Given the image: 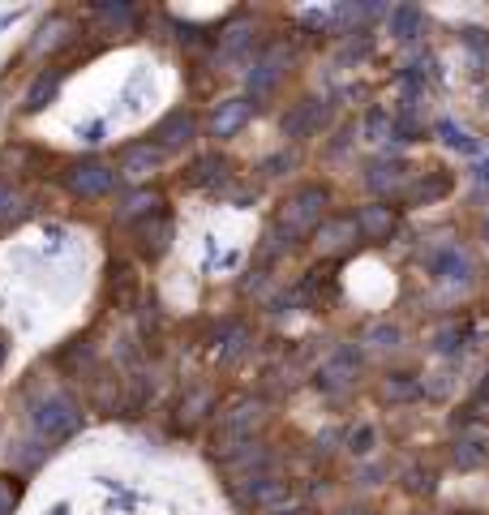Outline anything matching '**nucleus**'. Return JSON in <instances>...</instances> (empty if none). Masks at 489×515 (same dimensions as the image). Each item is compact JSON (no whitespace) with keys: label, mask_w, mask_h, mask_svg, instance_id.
<instances>
[{"label":"nucleus","mask_w":489,"mask_h":515,"mask_svg":"<svg viewBox=\"0 0 489 515\" xmlns=\"http://www.w3.org/2000/svg\"><path fill=\"white\" fill-rule=\"evenodd\" d=\"M30 421H35L39 439L60 442V439H69L77 425H82V413H77V404L65 391H52V395H44V399L30 408Z\"/></svg>","instance_id":"nucleus-1"},{"label":"nucleus","mask_w":489,"mask_h":515,"mask_svg":"<svg viewBox=\"0 0 489 515\" xmlns=\"http://www.w3.org/2000/svg\"><path fill=\"white\" fill-rule=\"evenodd\" d=\"M262 404L258 399H241V404H232L228 413L220 417V434H215V447L220 451H236L241 442H249V434L262 425Z\"/></svg>","instance_id":"nucleus-2"},{"label":"nucleus","mask_w":489,"mask_h":515,"mask_svg":"<svg viewBox=\"0 0 489 515\" xmlns=\"http://www.w3.org/2000/svg\"><path fill=\"white\" fill-rule=\"evenodd\" d=\"M357 374H361V348H357V343H343V348H335V352L322 361L314 382H318L322 391H343Z\"/></svg>","instance_id":"nucleus-3"},{"label":"nucleus","mask_w":489,"mask_h":515,"mask_svg":"<svg viewBox=\"0 0 489 515\" xmlns=\"http://www.w3.org/2000/svg\"><path fill=\"white\" fill-rule=\"evenodd\" d=\"M322 206H326V194H322L318 185H305L301 194L288 202V211H284V220L293 232H305V228H314V223H322Z\"/></svg>","instance_id":"nucleus-4"},{"label":"nucleus","mask_w":489,"mask_h":515,"mask_svg":"<svg viewBox=\"0 0 489 515\" xmlns=\"http://www.w3.org/2000/svg\"><path fill=\"white\" fill-rule=\"evenodd\" d=\"M65 185H69L77 197H103L116 185V172L103 168V164H77V168L65 176Z\"/></svg>","instance_id":"nucleus-5"},{"label":"nucleus","mask_w":489,"mask_h":515,"mask_svg":"<svg viewBox=\"0 0 489 515\" xmlns=\"http://www.w3.org/2000/svg\"><path fill=\"white\" fill-rule=\"evenodd\" d=\"M197 133V121L189 117V112H172V117H164L159 121V129H155V147L159 150H180L189 147Z\"/></svg>","instance_id":"nucleus-6"},{"label":"nucleus","mask_w":489,"mask_h":515,"mask_svg":"<svg viewBox=\"0 0 489 515\" xmlns=\"http://www.w3.org/2000/svg\"><path fill=\"white\" fill-rule=\"evenodd\" d=\"M288 60H293V56H288L284 48H270L267 56H262V60H258V65L249 69V95H253V99H258V95H267L270 86H275V82L284 77V69H288Z\"/></svg>","instance_id":"nucleus-7"},{"label":"nucleus","mask_w":489,"mask_h":515,"mask_svg":"<svg viewBox=\"0 0 489 515\" xmlns=\"http://www.w3.org/2000/svg\"><path fill=\"white\" fill-rule=\"evenodd\" d=\"M357 237H361V223H357V220H326V223H318V249H322V253H340V249H348Z\"/></svg>","instance_id":"nucleus-8"},{"label":"nucleus","mask_w":489,"mask_h":515,"mask_svg":"<svg viewBox=\"0 0 489 515\" xmlns=\"http://www.w3.org/2000/svg\"><path fill=\"white\" fill-rule=\"evenodd\" d=\"M249 112H253L249 99H228V103H220L215 117H211V133H215V138H232V133L249 121Z\"/></svg>","instance_id":"nucleus-9"},{"label":"nucleus","mask_w":489,"mask_h":515,"mask_svg":"<svg viewBox=\"0 0 489 515\" xmlns=\"http://www.w3.org/2000/svg\"><path fill=\"white\" fill-rule=\"evenodd\" d=\"M164 164V150L159 147H129L121 155V168H124V176H133V181H142V176H150V172Z\"/></svg>","instance_id":"nucleus-10"},{"label":"nucleus","mask_w":489,"mask_h":515,"mask_svg":"<svg viewBox=\"0 0 489 515\" xmlns=\"http://www.w3.org/2000/svg\"><path fill=\"white\" fill-rule=\"evenodd\" d=\"M404 176H408V164H404V159H378V164L369 168L365 185L373 189V194H387V189H395V185H404Z\"/></svg>","instance_id":"nucleus-11"},{"label":"nucleus","mask_w":489,"mask_h":515,"mask_svg":"<svg viewBox=\"0 0 489 515\" xmlns=\"http://www.w3.org/2000/svg\"><path fill=\"white\" fill-rule=\"evenodd\" d=\"M322 117H326V108H318V99H305L293 117H284V133L288 138H305V133H314L322 125Z\"/></svg>","instance_id":"nucleus-12"},{"label":"nucleus","mask_w":489,"mask_h":515,"mask_svg":"<svg viewBox=\"0 0 489 515\" xmlns=\"http://www.w3.org/2000/svg\"><path fill=\"white\" fill-rule=\"evenodd\" d=\"M429 270H434V279H442V284H468V258L460 253V249H442L438 258L429 262Z\"/></svg>","instance_id":"nucleus-13"},{"label":"nucleus","mask_w":489,"mask_h":515,"mask_svg":"<svg viewBox=\"0 0 489 515\" xmlns=\"http://www.w3.org/2000/svg\"><path fill=\"white\" fill-rule=\"evenodd\" d=\"M387 30H391L395 39H416V35H421V9H416V4H399V9H391Z\"/></svg>","instance_id":"nucleus-14"},{"label":"nucleus","mask_w":489,"mask_h":515,"mask_svg":"<svg viewBox=\"0 0 489 515\" xmlns=\"http://www.w3.org/2000/svg\"><path fill=\"white\" fill-rule=\"evenodd\" d=\"M56 91H60V74L35 77V86L26 91V112H39V108H48L52 99H56Z\"/></svg>","instance_id":"nucleus-15"},{"label":"nucleus","mask_w":489,"mask_h":515,"mask_svg":"<svg viewBox=\"0 0 489 515\" xmlns=\"http://www.w3.org/2000/svg\"><path fill=\"white\" fill-rule=\"evenodd\" d=\"M357 223H361V232H369V237H387V232H391V223H395V215H391V206H365Z\"/></svg>","instance_id":"nucleus-16"},{"label":"nucleus","mask_w":489,"mask_h":515,"mask_svg":"<svg viewBox=\"0 0 489 515\" xmlns=\"http://www.w3.org/2000/svg\"><path fill=\"white\" fill-rule=\"evenodd\" d=\"M438 138L451 150H464V155H472V150H477V138H472L468 129H460L455 121H438Z\"/></svg>","instance_id":"nucleus-17"},{"label":"nucleus","mask_w":489,"mask_h":515,"mask_svg":"<svg viewBox=\"0 0 489 515\" xmlns=\"http://www.w3.org/2000/svg\"><path fill=\"white\" fill-rule=\"evenodd\" d=\"M382 395L395 399V404H404V399H416V395H421V382H416L413 374H391L387 387H382Z\"/></svg>","instance_id":"nucleus-18"},{"label":"nucleus","mask_w":489,"mask_h":515,"mask_svg":"<svg viewBox=\"0 0 489 515\" xmlns=\"http://www.w3.org/2000/svg\"><path fill=\"white\" fill-rule=\"evenodd\" d=\"M485 442H477V439H460L455 442V468H481L485 464Z\"/></svg>","instance_id":"nucleus-19"},{"label":"nucleus","mask_w":489,"mask_h":515,"mask_svg":"<svg viewBox=\"0 0 489 515\" xmlns=\"http://www.w3.org/2000/svg\"><path fill=\"white\" fill-rule=\"evenodd\" d=\"M399 340H404V335H399V326H395V322H373V326L365 331L369 348H399Z\"/></svg>","instance_id":"nucleus-20"},{"label":"nucleus","mask_w":489,"mask_h":515,"mask_svg":"<svg viewBox=\"0 0 489 515\" xmlns=\"http://www.w3.org/2000/svg\"><path fill=\"white\" fill-rule=\"evenodd\" d=\"M365 133H369V142L391 138V133H395V117H391V112H382V108H373V112L365 117Z\"/></svg>","instance_id":"nucleus-21"},{"label":"nucleus","mask_w":489,"mask_h":515,"mask_svg":"<svg viewBox=\"0 0 489 515\" xmlns=\"http://www.w3.org/2000/svg\"><path fill=\"white\" fill-rule=\"evenodd\" d=\"M223 168H228V164H223L220 155H202V159L194 164V181L197 185H211V181H220L223 176Z\"/></svg>","instance_id":"nucleus-22"},{"label":"nucleus","mask_w":489,"mask_h":515,"mask_svg":"<svg viewBox=\"0 0 489 515\" xmlns=\"http://www.w3.org/2000/svg\"><path fill=\"white\" fill-rule=\"evenodd\" d=\"M65 30H69V26H65V22H60V18H56V22H48V26H44V30H39V39H35L30 48H35V52H48V48H56V44L65 39Z\"/></svg>","instance_id":"nucleus-23"},{"label":"nucleus","mask_w":489,"mask_h":515,"mask_svg":"<svg viewBox=\"0 0 489 515\" xmlns=\"http://www.w3.org/2000/svg\"><path fill=\"white\" fill-rule=\"evenodd\" d=\"M464 348V331L460 326H442L434 335V352H460Z\"/></svg>","instance_id":"nucleus-24"},{"label":"nucleus","mask_w":489,"mask_h":515,"mask_svg":"<svg viewBox=\"0 0 489 515\" xmlns=\"http://www.w3.org/2000/svg\"><path fill=\"white\" fill-rule=\"evenodd\" d=\"M348 451H352V455H369V451H373V425H361V430L348 439Z\"/></svg>","instance_id":"nucleus-25"},{"label":"nucleus","mask_w":489,"mask_h":515,"mask_svg":"<svg viewBox=\"0 0 489 515\" xmlns=\"http://www.w3.org/2000/svg\"><path fill=\"white\" fill-rule=\"evenodd\" d=\"M155 206H159V197L155 194H133L129 202H124V215L133 220V215H147V211H155Z\"/></svg>","instance_id":"nucleus-26"},{"label":"nucleus","mask_w":489,"mask_h":515,"mask_svg":"<svg viewBox=\"0 0 489 515\" xmlns=\"http://www.w3.org/2000/svg\"><path fill=\"white\" fill-rule=\"evenodd\" d=\"M244 343H249V331H244L241 322H236V326H228V340H223V357H236Z\"/></svg>","instance_id":"nucleus-27"},{"label":"nucleus","mask_w":489,"mask_h":515,"mask_svg":"<svg viewBox=\"0 0 489 515\" xmlns=\"http://www.w3.org/2000/svg\"><path fill=\"white\" fill-rule=\"evenodd\" d=\"M293 164H296V155H293V150H279V155H270V159L262 164V168H267L270 176H279V172H284V168H293Z\"/></svg>","instance_id":"nucleus-28"},{"label":"nucleus","mask_w":489,"mask_h":515,"mask_svg":"<svg viewBox=\"0 0 489 515\" xmlns=\"http://www.w3.org/2000/svg\"><path fill=\"white\" fill-rule=\"evenodd\" d=\"M408 490H413V494H434V472H413Z\"/></svg>","instance_id":"nucleus-29"},{"label":"nucleus","mask_w":489,"mask_h":515,"mask_svg":"<svg viewBox=\"0 0 489 515\" xmlns=\"http://www.w3.org/2000/svg\"><path fill=\"white\" fill-rule=\"evenodd\" d=\"M13 206H18V194H13L9 185H0V220H9V215H13Z\"/></svg>","instance_id":"nucleus-30"},{"label":"nucleus","mask_w":489,"mask_h":515,"mask_svg":"<svg viewBox=\"0 0 489 515\" xmlns=\"http://www.w3.org/2000/svg\"><path fill=\"white\" fill-rule=\"evenodd\" d=\"M13 503H18V490H13L9 481H0V515L13 511Z\"/></svg>","instance_id":"nucleus-31"},{"label":"nucleus","mask_w":489,"mask_h":515,"mask_svg":"<svg viewBox=\"0 0 489 515\" xmlns=\"http://www.w3.org/2000/svg\"><path fill=\"white\" fill-rule=\"evenodd\" d=\"M361 56H369V39H352L343 48V60H361Z\"/></svg>","instance_id":"nucleus-32"},{"label":"nucleus","mask_w":489,"mask_h":515,"mask_svg":"<svg viewBox=\"0 0 489 515\" xmlns=\"http://www.w3.org/2000/svg\"><path fill=\"white\" fill-rule=\"evenodd\" d=\"M103 18H129V4H99Z\"/></svg>","instance_id":"nucleus-33"},{"label":"nucleus","mask_w":489,"mask_h":515,"mask_svg":"<svg viewBox=\"0 0 489 515\" xmlns=\"http://www.w3.org/2000/svg\"><path fill=\"white\" fill-rule=\"evenodd\" d=\"M82 138H86V142H103V125H86Z\"/></svg>","instance_id":"nucleus-34"},{"label":"nucleus","mask_w":489,"mask_h":515,"mask_svg":"<svg viewBox=\"0 0 489 515\" xmlns=\"http://www.w3.org/2000/svg\"><path fill=\"white\" fill-rule=\"evenodd\" d=\"M472 176H477L481 185H489V155H485V159H481V164H477V168H472Z\"/></svg>","instance_id":"nucleus-35"},{"label":"nucleus","mask_w":489,"mask_h":515,"mask_svg":"<svg viewBox=\"0 0 489 515\" xmlns=\"http://www.w3.org/2000/svg\"><path fill=\"white\" fill-rule=\"evenodd\" d=\"M4 352H9V343H4V335H0V366H4Z\"/></svg>","instance_id":"nucleus-36"},{"label":"nucleus","mask_w":489,"mask_h":515,"mask_svg":"<svg viewBox=\"0 0 489 515\" xmlns=\"http://www.w3.org/2000/svg\"><path fill=\"white\" fill-rule=\"evenodd\" d=\"M279 515H309L305 507H293V511H279Z\"/></svg>","instance_id":"nucleus-37"},{"label":"nucleus","mask_w":489,"mask_h":515,"mask_svg":"<svg viewBox=\"0 0 489 515\" xmlns=\"http://www.w3.org/2000/svg\"><path fill=\"white\" fill-rule=\"evenodd\" d=\"M485 237H489V223H485Z\"/></svg>","instance_id":"nucleus-38"}]
</instances>
